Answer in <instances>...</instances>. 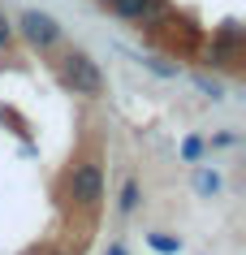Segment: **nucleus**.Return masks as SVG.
<instances>
[{"instance_id":"1","label":"nucleus","mask_w":246,"mask_h":255,"mask_svg":"<svg viewBox=\"0 0 246 255\" xmlns=\"http://www.w3.org/2000/svg\"><path fill=\"white\" fill-rule=\"evenodd\" d=\"M99 199H104V169L95 160H82L69 169V203L82 208V212H95Z\"/></svg>"},{"instance_id":"2","label":"nucleus","mask_w":246,"mask_h":255,"mask_svg":"<svg viewBox=\"0 0 246 255\" xmlns=\"http://www.w3.org/2000/svg\"><path fill=\"white\" fill-rule=\"evenodd\" d=\"M61 82L74 95H99L104 91V74L86 52H65L61 56Z\"/></svg>"},{"instance_id":"3","label":"nucleus","mask_w":246,"mask_h":255,"mask_svg":"<svg viewBox=\"0 0 246 255\" xmlns=\"http://www.w3.org/2000/svg\"><path fill=\"white\" fill-rule=\"evenodd\" d=\"M22 30H26V39L35 43V48H52V43L61 39V26H56L48 13H35V9L22 13Z\"/></svg>"},{"instance_id":"4","label":"nucleus","mask_w":246,"mask_h":255,"mask_svg":"<svg viewBox=\"0 0 246 255\" xmlns=\"http://www.w3.org/2000/svg\"><path fill=\"white\" fill-rule=\"evenodd\" d=\"M238 61H242V30L225 26L216 35V65H238Z\"/></svg>"},{"instance_id":"5","label":"nucleus","mask_w":246,"mask_h":255,"mask_svg":"<svg viewBox=\"0 0 246 255\" xmlns=\"http://www.w3.org/2000/svg\"><path fill=\"white\" fill-rule=\"evenodd\" d=\"M164 26H181V43L186 48H194V26L186 22V17H160ZM151 39H168V43H177V30H160V26H151Z\"/></svg>"},{"instance_id":"6","label":"nucleus","mask_w":246,"mask_h":255,"mask_svg":"<svg viewBox=\"0 0 246 255\" xmlns=\"http://www.w3.org/2000/svg\"><path fill=\"white\" fill-rule=\"evenodd\" d=\"M156 4H160V0H112V9H117L125 22H143V17H151Z\"/></svg>"},{"instance_id":"7","label":"nucleus","mask_w":246,"mask_h":255,"mask_svg":"<svg viewBox=\"0 0 246 255\" xmlns=\"http://www.w3.org/2000/svg\"><path fill=\"white\" fill-rule=\"evenodd\" d=\"M134 203H138V186H134V182H125V190H121V208L130 212Z\"/></svg>"},{"instance_id":"8","label":"nucleus","mask_w":246,"mask_h":255,"mask_svg":"<svg viewBox=\"0 0 246 255\" xmlns=\"http://www.w3.org/2000/svg\"><path fill=\"white\" fill-rule=\"evenodd\" d=\"M13 43V26H9V17L0 13V48H9Z\"/></svg>"},{"instance_id":"9","label":"nucleus","mask_w":246,"mask_h":255,"mask_svg":"<svg viewBox=\"0 0 246 255\" xmlns=\"http://www.w3.org/2000/svg\"><path fill=\"white\" fill-rule=\"evenodd\" d=\"M52 255H65V251H52Z\"/></svg>"},{"instance_id":"10","label":"nucleus","mask_w":246,"mask_h":255,"mask_svg":"<svg viewBox=\"0 0 246 255\" xmlns=\"http://www.w3.org/2000/svg\"><path fill=\"white\" fill-rule=\"evenodd\" d=\"M104 4H112V0H104Z\"/></svg>"}]
</instances>
